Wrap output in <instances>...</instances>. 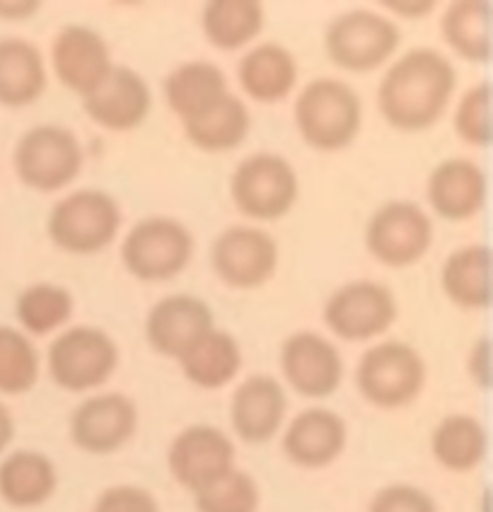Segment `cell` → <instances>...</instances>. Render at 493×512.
Wrapping results in <instances>:
<instances>
[{
    "mask_svg": "<svg viewBox=\"0 0 493 512\" xmlns=\"http://www.w3.org/2000/svg\"><path fill=\"white\" fill-rule=\"evenodd\" d=\"M39 380V353L25 331L0 324V394L20 397Z\"/></svg>",
    "mask_w": 493,
    "mask_h": 512,
    "instance_id": "obj_33",
    "label": "cell"
},
{
    "mask_svg": "<svg viewBox=\"0 0 493 512\" xmlns=\"http://www.w3.org/2000/svg\"><path fill=\"white\" fill-rule=\"evenodd\" d=\"M230 196L245 218L274 223L293 211L300 196V179L283 155L254 153L235 167Z\"/></svg>",
    "mask_w": 493,
    "mask_h": 512,
    "instance_id": "obj_6",
    "label": "cell"
},
{
    "mask_svg": "<svg viewBox=\"0 0 493 512\" xmlns=\"http://www.w3.org/2000/svg\"><path fill=\"white\" fill-rule=\"evenodd\" d=\"M489 450V435L479 418L467 413L443 418L431 435V452L443 469L464 474L477 469Z\"/></svg>",
    "mask_w": 493,
    "mask_h": 512,
    "instance_id": "obj_29",
    "label": "cell"
},
{
    "mask_svg": "<svg viewBox=\"0 0 493 512\" xmlns=\"http://www.w3.org/2000/svg\"><path fill=\"white\" fill-rule=\"evenodd\" d=\"M433 244V220L419 203L390 201L380 206L365 228V249L390 269L419 264Z\"/></svg>",
    "mask_w": 493,
    "mask_h": 512,
    "instance_id": "obj_10",
    "label": "cell"
},
{
    "mask_svg": "<svg viewBox=\"0 0 493 512\" xmlns=\"http://www.w3.org/2000/svg\"><path fill=\"white\" fill-rule=\"evenodd\" d=\"M56 467L42 452L17 450L0 462V498L13 508H39L56 493Z\"/></svg>",
    "mask_w": 493,
    "mask_h": 512,
    "instance_id": "obj_26",
    "label": "cell"
},
{
    "mask_svg": "<svg viewBox=\"0 0 493 512\" xmlns=\"http://www.w3.org/2000/svg\"><path fill=\"white\" fill-rule=\"evenodd\" d=\"M457 90V73L440 51H406L392 63L377 87L382 119L402 133H419L438 124Z\"/></svg>",
    "mask_w": 493,
    "mask_h": 512,
    "instance_id": "obj_1",
    "label": "cell"
},
{
    "mask_svg": "<svg viewBox=\"0 0 493 512\" xmlns=\"http://www.w3.org/2000/svg\"><path fill=\"white\" fill-rule=\"evenodd\" d=\"M426 384V363L406 341H382L358 360L356 387L377 409H402L419 399Z\"/></svg>",
    "mask_w": 493,
    "mask_h": 512,
    "instance_id": "obj_7",
    "label": "cell"
},
{
    "mask_svg": "<svg viewBox=\"0 0 493 512\" xmlns=\"http://www.w3.org/2000/svg\"><path fill=\"white\" fill-rule=\"evenodd\" d=\"M228 92V78L211 61H187L165 78V100L182 126L216 107Z\"/></svg>",
    "mask_w": 493,
    "mask_h": 512,
    "instance_id": "obj_23",
    "label": "cell"
},
{
    "mask_svg": "<svg viewBox=\"0 0 493 512\" xmlns=\"http://www.w3.org/2000/svg\"><path fill=\"white\" fill-rule=\"evenodd\" d=\"M51 68L58 83L87 97L112 73V49L92 27L68 25L56 34L51 46Z\"/></svg>",
    "mask_w": 493,
    "mask_h": 512,
    "instance_id": "obj_16",
    "label": "cell"
},
{
    "mask_svg": "<svg viewBox=\"0 0 493 512\" xmlns=\"http://www.w3.org/2000/svg\"><path fill=\"white\" fill-rule=\"evenodd\" d=\"M237 80L249 100L278 104L298 85V61L286 46L264 42L249 49L237 63Z\"/></svg>",
    "mask_w": 493,
    "mask_h": 512,
    "instance_id": "obj_22",
    "label": "cell"
},
{
    "mask_svg": "<svg viewBox=\"0 0 493 512\" xmlns=\"http://www.w3.org/2000/svg\"><path fill=\"white\" fill-rule=\"evenodd\" d=\"M293 119L300 138L319 153H339L363 128V102L344 80L317 78L298 92Z\"/></svg>",
    "mask_w": 493,
    "mask_h": 512,
    "instance_id": "obj_2",
    "label": "cell"
},
{
    "mask_svg": "<svg viewBox=\"0 0 493 512\" xmlns=\"http://www.w3.org/2000/svg\"><path fill=\"white\" fill-rule=\"evenodd\" d=\"M194 256V235L184 223L153 215L136 223L121 242V264L143 283L177 278Z\"/></svg>",
    "mask_w": 493,
    "mask_h": 512,
    "instance_id": "obj_4",
    "label": "cell"
},
{
    "mask_svg": "<svg viewBox=\"0 0 493 512\" xmlns=\"http://www.w3.org/2000/svg\"><path fill=\"white\" fill-rule=\"evenodd\" d=\"M469 377L477 384L479 389L491 387V339L489 336H481L479 341H474L472 353H469Z\"/></svg>",
    "mask_w": 493,
    "mask_h": 512,
    "instance_id": "obj_38",
    "label": "cell"
},
{
    "mask_svg": "<svg viewBox=\"0 0 493 512\" xmlns=\"http://www.w3.org/2000/svg\"><path fill=\"white\" fill-rule=\"evenodd\" d=\"M486 194H489L486 172L467 157L443 160L426 184L433 213L448 223H464L479 215L486 206Z\"/></svg>",
    "mask_w": 493,
    "mask_h": 512,
    "instance_id": "obj_19",
    "label": "cell"
},
{
    "mask_svg": "<svg viewBox=\"0 0 493 512\" xmlns=\"http://www.w3.org/2000/svg\"><path fill=\"white\" fill-rule=\"evenodd\" d=\"M92 512H160V505L145 488L124 484L107 488Z\"/></svg>",
    "mask_w": 493,
    "mask_h": 512,
    "instance_id": "obj_37",
    "label": "cell"
},
{
    "mask_svg": "<svg viewBox=\"0 0 493 512\" xmlns=\"http://www.w3.org/2000/svg\"><path fill=\"white\" fill-rule=\"evenodd\" d=\"M75 300L71 290L56 283H37L22 290L17 298L15 312L17 322L22 324L25 334L46 336L71 322Z\"/></svg>",
    "mask_w": 493,
    "mask_h": 512,
    "instance_id": "obj_32",
    "label": "cell"
},
{
    "mask_svg": "<svg viewBox=\"0 0 493 512\" xmlns=\"http://www.w3.org/2000/svg\"><path fill=\"white\" fill-rule=\"evenodd\" d=\"M440 288L452 305L462 310H489L491 305V249L486 244H467L445 259Z\"/></svg>",
    "mask_w": 493,
    "mask_h": 512,
    "instance_id": "obj_25",
    "label": "cell"
},
{
    "mask_svg": "<svg viewBox=\"0 0 493 512\" xmlns=\"http://www.w3.org/2000/svg\"><path fill=\"white\" fill-rule=\"evenodd\" d=\"M324 324L344 341H370L387 334L399 317V305L387 285L353 281L336 288L324 302Z\"/></svg>",
    "mask_w": 493,
    "mask_h": 512,
    "instance_id": "obj_11",
    "label": "cell"
},
{
    "mask_svg": "<svg viewBox=\"0 0 493 512\" xmlns=\"http://www.w3.org/2000/svg\"><path fill=\"white\" fill-rule=\"evenodd\" d=\"M288 397L283 384L271 375H252L235 389L230 401V423L247 445L269 442L283 428Z\"/></svg>",
    "mask_w": 493,
    "mask_h": 512,
    "instance_id": "obj_20",
    "label": "cell"
},
{
    "mask_svg": "<svg viewBox=\"0 0 493 512\" xmlns=\"http://www.w3.org/2000/svg\"><path fill=\"white\" fill-rule=\"evenodd\" d=\"M281 252L274 237L252 225H232L216 237L211 266L228 288L254 290L274 278Z\"/></svg>",
    "mask_w": 493,
    "mask_h": 512,
    "instance_id": "obj_12",
    "label": "cell"
},
{
    "mask_svg": "<svg viewBox=\"0 0 493 512\" xmlns=\"http://www.w3.org/2000/svg\"><path fill=\"white\" fill-rule=\"evenodd\" d=\"M42 8L39 0H0V20L22 22Z\"/></svg>",
    "mask_w": 493,
    "mask_h": 512,
    "instance_id": "obj_40",
    "label": "cell"
},
{
    "mask_svg": "<svg viewBox=\"0 0 493 512\" xmlns=\"http://www.w3.org/2000/svg\"><path fill=\"white\" fill-rule=\"evenodd\" d=\"M121 208L102 189H80L63 196L46 220L49 240L68 254H97L116 240Z\"/></svg>",
    "mask_w": 493,
    "mask_h": 512,
    "instance_id": "obj_3",
    "label": "cell"
},
{
    "mask_svg": "<svg viewBox=\"0 0 493 512\" xmlns=\"http://www.w3.org/2000/svg\"><path fill=\"white\" fill-rule=\"evenodd\" d=\"M213 329V312L194 295H167L145 317V339L158 356L179 360Z\"/></svg>",
    "mask_w": 493,
    "mask_h": 512,
    "instance_id": "obj_17",
    "label": "cell"
},
{
    "mask_svg": "<svg viewBox=\"0 0 493 512\" xmlns=\"http://www.w3.org/2000/svg\"><path fill=\"white\" fill-rule=\"evenodd\" d=\"M15 438V421L13 413L8 411V406L0 401V455L10 447V442Z\"/></svg>",
    "mask_w": 493,
    "mask_h": 512,
    "instance_id": "obj_41",
    "label": "cell"
},
{
    "mask_svg": "<svg viewBox=\"0 0 493 512\" xmlns=\"http://www.w3.org/2000/svg\"><path fill=\"white\" fill-rule=\"evenodd\" d=\"M136 428V404L119 392L85 399L71 416L73 445L87 455H112L133 438Z\"/></svg>",
    "mask_w": 493,
    "mask_h": 512,
    "instance_id": "obj_15",
    "label": "cell"
},
{
    "mask_svg": "<svg viewBox=\"0 0 493 512\" xmlns=\"http://www.w3.org/2000/svg\"><path fill=\"white\" fill-rule=\"evenodd\" d=\"M281 370L288 387L305 399L332 397L344 380V358L327 336L295 331L281 346Z\"/></svg>",
    "mask_w": 493,
    "mask_h": 512,
    "instance_id": "obj_14",
    "label": "cell"
},
{
    "mask_svg": "<svg viewBox=\"0 0 493 512\" xmlns=\"http://www.w3.org/2000/svg\"><path fill=\"white\" fill-rule=\"evenodd\" d=\"M167 467L174 481L196 496L235 469V447L220 428L196 423L172 440Z\"/></svg>",
    "mask_w": 493,
    "mask_h": 512,
    "instance_id": "obj_13",
    "label": "cell"
},
{
    "mask_svg": "<svg viewBox=\"0 0 493 512\" xmlns=\"http://www.w3.org/2000/svg\"><path fill=\"white\" fill-rule=\"evenodd\" d=\"M83 109L104 131H133L148 119L153 95L141 73L133 68L114 66L92 95L83 97Z\"/></svg>",
    "mask_w": 493,
    "mask_h": 512,
    "instance_id": "obj_18",
    "label": "cell"
},
{
    "mask_svg": "<svg viewBox=\"0 0 493 512\" xmlns=\"http://www.w3.org/2000/svg\"><path fill=\"white\" fill-rule=\"evenodd\" d=\"M259 486L252 476L240 469H232L228 476L213 486L196 493V510L199 512H257Z\"/></svg>",
    "mask_w": 493,
    "mask_h": 512,
    "instance_id": "obj_34",
    "label": "cell"
},
{
    "mask_svg": "<svg viewBox=\"0 0 493 512\" xmlns=\"http://www.w3.org/2000/svg\"><path fill=\"white\" fill-rule=\"evenodd\" d=\"M382 8L390 10L392 15L406 17V20H421V17L433 13L435 3H431V0H399V3L397 0H385Z\"/></svg>",
    "mask_w": 493,
    "mask_h": 512,
    "instance_id": "obj_39",
    "label": "cell"
},
{
    "mask_svg": "<svg viewBox=\"0 0 493 512\" xmlns=\"http://www.w3.org/2000/svg\"><path fill=\"white\" fill-rule=\"evenodd\" d=\"M368 512H438L435 500L411 484H392L375 493Z\"/></svg>",
    "mask_w": 493,
    "mask_h": 512,
    "instance_id": "obj_36",
    "label": "cell"
},
{
    "mask_svg": "<svg viewBox=\"0 0 493 512\" xmlns=\"http://www.w3.org/2000/svg\"><path fill=\"white\" fill-rule=\"evenodd\" d=\"M266 13L257 0H211L201 13L203 37L218 51H240L264 32Z\"/></svg>",
    "mask_w": 493,
    "mask_h": 512,
    "instance_id": "obj_28",
    "label": "cell"
},
{
    "mask_svg": "<svg viewBox=\"0 0 493 512\" xmlns=\"http://www.w3.org/2000/svg\"><path fill=\"white\" fill-rule=\"evenodd\" d=\"M182 128L187 141L199 150L228 153V150L240 148L247 141L252 116H249L247 104L228 92L216 107H211L206 114H201L199 119L189 121Z\"/></svg>",
    "mask_w": 493,
    "mask_h": 512,
    "instance_id": "obj_31",
    "label": "cell"
},
{
    "mask_svg": "<svg viewBox=\"0 0 493 512\" xmlns=\"http://www.w3.org/2000/svg\"><path fill=\"white\" fill-rule=\"evenodd\" d=\"M83 145L73 131L42 124L29 128L15 145L13 165L20 182L42 194L66 189L83 170Z\"/></svg>",
    "mask_w": 493,
    "mask_h": 512,
    "instance_id": "obj_9",
    "label": "cell"
},
{
    "mask_svg": "<svg viewBox=\"0 0 493 512\" xmlns=\"http://www.w3.org/2000/svg\"><path fill=\"white\" fill-rule=\"evenodd\" d=\"M346 447V423L339 413L305 409L283 433V452L303 469H324L341 457Z\"/></svg>",
    "mask_w": 493,
    "mask_h": 512,
    "instance_id": "obj_21",
    "label": "cell"
},
{
    "mask_svg": "<svg viewBox=\"0 0 493 512\" xmlns=\"http://www.w3.org/2000/svg\"><path fill=\"white\" fill-rule=\"evenodd\" d=\"M402 44V29L375 10H348L336 15L324 32V51L336 68L370 73L385 66Z\"/></svg>",
    "mask_w": 493,
    "mask_h": 512,
    "instance_id": "obj_5",
    "label": "cell"
},
{
    "mask_svg": "<svg viewBox=\"0 0 493 512\" xmlns=\"http://www.w3.org/2000/svg\"><path fill=\"white\" fill-rule=\"evenodd\" d=\"M49 73L42 51L20 37L0 39V104L29 107L44 95Z\"/></svg>",
    "mask_w": 493,
    "mask_h": 512,
    "instance_id": "obj_24",
    "label": "cell"
},
{
    "mask_svg": "<svg viewBox=\"0 0 493 512\" xmlns=\"http://www.w3.org/2000/svg\"><path fill=\"white\" fill-rule=\"evenodd\" d=\"M177 363L191 384L201 389H220L240 375L242 348L230 331L213 327Z\"/></svg>",
    "mask_w": 493,
    "mask_h": 512,
    "instance_id": "obj_27",
    "label": "cell"
},
{
    "mask_svg": "<svg viewBox=\"0 0 493 512\" xmlns=\"http://www.w3.org/2000/svg\"><path fill=\"white\" fill-rule=\"evenodd\" d=\"M116 365H119L116 341L104 329L85 327V324L63 329L46 353L51 380L75 394L107 384L116 372Z\"/></svg>",
    "mask_w": 493,
    "mask_h": 512,
    "instance_id": "obj_8",
    "label": "cell"
},
{
    "mask_svg": "<svg viewBox=\"0 0 493 512\" xmlns=\"http://www.w3.org/2000/svg\"><path fill=\"white\" fill-rule=\"evenodd\" d=\"M452 126H455L460 141L472 145V148L491 145V85L486 80L464 92L455 109Z\"/></svg>",
    "mask_w": 493,
    "mask_h": 512,
    "instance_id": "obj_35",
    "label": "cell"
},
{
    "mask_svg": "<svg viewBox=\"0 0 493 512\" xmlns=\"http://www.w3.org/2000/svg\"><path fill=\"white\" fill-rule=\"evenodd\" d=\"M440 34L469 63L491 58V5L486 0H455L440 17Z\"/></svg>",
    "mask_w": 493,
    "mask_h": 512,
    "instance_id": "obj_30",
    "label": "cell"
}]
</instances>
